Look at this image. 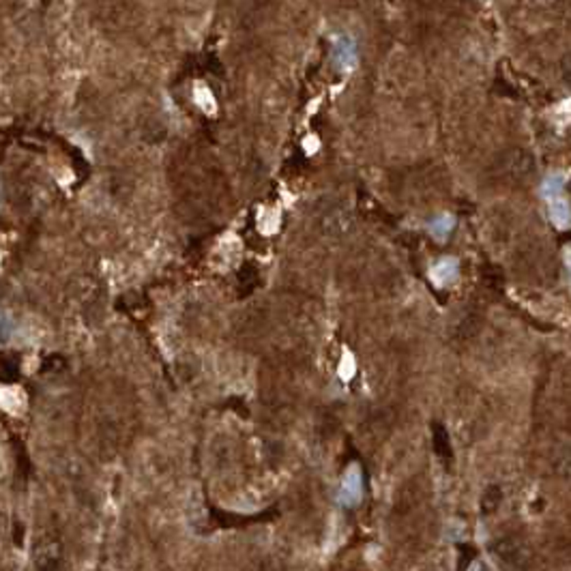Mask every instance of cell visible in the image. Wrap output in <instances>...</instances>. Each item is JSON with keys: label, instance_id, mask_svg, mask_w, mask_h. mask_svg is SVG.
Wrapping results in <instances>:
<instances>
[{"label": "cell", "instance_id": "6da1fadb", "mask_svg": "<svg viewBox=\"0 0 571 571\" xmlns=\"http://www.w3.org/2000/svg\"><path fill=\"white\" fill-rule=\"evenodd\" d=\"M363 496V477H361V468L352 464V466L346 471L344 479H342V488L340 494H337V501L346 507H352L361 501Z\"/></svg>", "mask_w": 571, "mask_h": 571}, {"label": "cell", "instance_id": "7a4b0ae2", "mask_svg": "<svg viewBox=\"0 0 571 571\" xmlns=\"http://www.w3.org/2000/svg\"><path fill=\"white\" fill-rule=\"evenodd\" d=\"M550 222L554 224L559 230H565L571 226V204L561 195H554V198H550Z\"/></svg>", "mask_w": 571, "mask_h": 571}, {"label": "cell", "instance_id": "3957f363", "mask_svg": "<svg viewBox=\"0 0 571 571\" xmlns=\"http://www.w3.org/2000/svg\"><path fill=\"white\" fill-rule=\"evenodd\" d=\"M457 260L455 258H444L440 262H436L432 266V271H430V277L436 286H444V283H451L457 279Z\"/></svg>", "mask_w": 571, "mask_h": 571}, {"label": "cell", "instance_id": "277c9868", "mask_svg": "<svg viewBox=\"0 0 571 571\" xmlns=\"http://www.w3.org/2000/svg\"><path fill=\"white\" fill-rule=\"evenodd\" d=\"M453 226H455V217L449 215V213H442V215H438V217H434L430 222V235L436 241H444V239L451 235Z\"/></svg>", "mask_w": 571, "mask_h": 571}, {"label": "cell", "instance_id": "5b68a950", "mask_svg": "<svg viewBox=\"0 0 571 571\" xmlns=\"http://www.w3.org/2000/svg\"><path fill=\"white\" fill-rule=\"evenodd\" d=\"M563 187H565V181L561 174H554V176H548L546 183L541 187V193L546 195V200L554 198V195H561L563 193Z\"/></svg>", "mask_w": 571, "mask_h": 571}, {"label": "cell", "instance_id": "8992f818", "mask_svg": "<svg viewBox=\"0 0 571 571\" xmlns=\"http://www.w3.org/2000/svg\"><path fill=\"white\" fill-rule=\"evenodd\" d=\"M352 374H354V361L350 354H344V361L340 365V376L344 380H348V378H352Z\"/></svg>", "mask_w": 571, "mask_h": 571}, {"label": "cell", "instance_id": "52a82bcc", "mask_svg": "<svg viewBox=\"0 0 571 571\" xmlns=\"http://www.w3.org/2000/svg\"><path fill=\"white\" fill-rule=\"evenodd\" d=\"M567 262H569V264H567V266H569V271H571V254H569V256H567Z\"/></svg>", "mask_w": 571, "mask_h": 571}]
</instances>
